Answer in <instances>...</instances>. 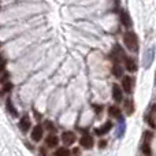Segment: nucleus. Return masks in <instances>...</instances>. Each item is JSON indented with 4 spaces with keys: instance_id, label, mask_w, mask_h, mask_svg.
I'll return each mask as SVG.
<instances>
[{
    "instance_id": "obj_1",
    "label": "nucleus",
    "mask_w": 156,
    "mask_h": 156,
    "mask_svg": "<svg viewBox=\"0 0 156 156\" xmlns=\"http://www.w3.org/2000/svg\"><path fill=\"white\" fill-rule=\"evenodd\" d=\"M123 43L126 45V48L132 52H138V48H140V43H138V37L134 32L132 30H127L123 34Z\"/></svg>"
},
{
    "instance_id": "obj_2",
    "label": "nucleus",
    "mask_w": 156,
    "mask_h": 156,
    "mask_svg": "<svg viewBox=\"0 0 156 156\" xmlns=\"http://www.w3.org/2000/svg\"><path fill=\"white\" fill-rule=\"evenodd\" d=\"M152 133L145 132L144 133V138H143V144H141V152L145 156H151V141H152Z\"/></svg>"
},
{
    "instance_id": "obj_3",
    "label": "nucleus",
    "mask_w": 156,
    "mask_h": 156,
    "mask_svg": "<svg viewBox=\"0 0 156 156\" xmlns=\"http://www.w3.org/2000/svg\"><path fill=\"white\" fill-rule=\"evenodd\" d=\"M155 59V47L152 48H148L145 52H144V56H143V67L144 69H149L151 65L154 63Z\"/></svg>"
},
{
    "instance_id": "obj_4",
    "label": "nucleus",
    "mask_w": 156,
    "mask_h": 156,
    "mask_svg": "<svg viewBox=\"0 0 156 156\" xmlns=\"http://www.w3.org/2000/svg\"><path fill=\"white\" fill-rule=\"evenodd\" d=\"M122 89H123L127 94L133 93V90H134V78L130 76L122 77Z\"/></svg>"
},
{
    "instance_id": "obj_5",
    "label": "nucleus",
    "mask_w": 156,
    "mask_h": 156,
    "mask_svg": "<svg viewBox=\"0 0 156 156\" xmlns=\"http://www.w3.org/2000/svg\"><path fill=\"white\" fill-rule=\"evenodd\" d=\"M123 67L126 69L129 73H136L137 69H138V66H137V62H136L134 58H130V56L126 55L125 59H123Z\"/></svg>"
},
{
    "instance_id": "obj_6",
    "label": "nucleus",
    "mask_w": 156,
    "mask_h": 156,
    "mask_svg": "<svg viewBox=\"0 0 156 156\" xmlns=\"http://www.w3.org/2000/svg\"><path fill=\"white\" fill-rule=\"evenodd\" d=\"M119 18H121V22H122V25H123L125 27L130 29V27L133 26V21H132V18H130V14L127 12L126 10L119 11Z\"/></svg>"
},
{
    "instance_id": "obj_7",
    "label": "nucleus",
    "mask_w": 156,
    "mask_h": 156,
    "mask_svg": "<svg viewBox=\"0 0 156 156\" xmlns=\"http://www.w3.org/2000/svg\"><path fill=\"white\" fill-rule=\"evenodd\" d=\"M80 144H81V147H82L83 149H92L93 148V145H94V140H93L92 136L83 134L82 137L80 138Z\"/></svg>"
},
{
    "instance_id": "obj_8",
    "label": "nucleus",
    "mask_w": 156,
    "mask_h": 156,
    "mask_svg": "<svg viewBox=\"0 0 156 156\" xmlns=\"http://www.w3.org/2000/svg\"><path fill=\"white\" fill-rule=\"evenodd\" d=\"M43 134H44V127L41 126V125H36V126L32 129L30 137H32V140L34 141V143H38V141L43 138Z\"/></svg>"
},
{
    "instance_id": "obj_9",
    "label": "nucleus",
    "mask_w": 156,
    "mask_h": 156,
    "mask_svg": "<svg viewBox=\"0 0 156 156\" xmlns=\"http://www.w3.org/2000/svg\"><path fill=\"white\" fill-rule=\"evenodd\" d=\"M76 140H77V137L73 132H63L62 133V141L65 145H67V147L73 145V144L76 143Z\"/></svg>"
},
{
    "instance_id": "obj_10",
    "label": "nucleus",
    "mask_w": 156,
    "mask_h": 156,
    "mask_svg": "<svg viewBox=\"0 0 156 156\" xmlns=\"http://www.w3.org/2000/svg\"><path fill=\"white\" fill-rule=\"evenodd\" d=\"M30 126H32V122H30L29 115L26 114V115L21 116V119H19V129H21L23 133H27L30 129Z\"/></svg>"
},
{
    "instance_id": "obj_11",
    "label": "nucleus",
    "mask_w": 156,
    "mask_h": 156,
    "mask_svg": "<svg viewBox=\"0 0 156 156\" xmlns=\"http://www.w3.org/2000/svg\"><path fill=\"white\" fill-rule=\"evenodd\" d=\"M147 122H148V125L152 127V129H156V104L152 105L151 110H149Z\"/></svg>"
},
{
    "instance_id": "obj_12",
    "label": "nucleus",
    "mask_w": 156,
    "mask_h": 156,
    "mask_svg": "<svg viewBox=\"0 0 156 156\" xmlns=\"http://www.w3.org/2000/svg\"><path fill=\"white\" fill-rule=\"evenodd\" d=\"M122 90H123V89H122L118 83H114V86H112V97H114V100H115L116 103H121L122 100H123Z\"/></svg>"
},
{
    "instance_id": "obj_13",
    "label": "nucleus",
    "mask_w": 156,
    "mask_h": 156,
    "mask_svg": "<svg viewBox=\"0 0 156 156\" xmlns=\"http://www.w3.org/2000/svg\"><path fill=\"white\" fill-rule=\"evenodd\" d=\"M125 130H126V122H125V118L121 116L118 119V126H116V132H115V136L118 138H121L122 136L125 134Z\"/></svg>"
},
{
    "instance_id": "obj_14",
    "label": "nucleus",
    "mask_w": 156,
    "mask_h": 156,
    "mask_svg": "<svg viewBox=\"0 0 156 156\" xmlns=\"http://www.w3.org/2000/svg\"><path fill=\"white\" fill-rule=\"evenodd\" d=\"M111 129H112V122H111V121H107L104 125H101L99 129L94 130V133H96L97 136H104V134H107V133L110 132Z\"/></svg>"
},
{
    "instance_id": "obj_15",
    "label": "nucleus",
    "mask_w": 156,
    "mask_h": 156,
    "mask_svg": "<svg viewBox=\"0 0 156 156\" xmlns=\"http://www.w3.org/2000/svg\"><path fill=\"white\" fill-rule=\"evenodd\" d=\"M112 74L115 76L116 78H121L123 77V66H122L121 62H114V66H112Z\"/></svg>"
},
{
    "instance_id": "obj_16",
    "label": "nucleus",
    "mask_w": 156,
    "mask_h": 156,
    "mask_svg": "<svg viewBox=\"0 0 156 156\" xmlns=\"http://www.w3.org/2000/svg\"><path fill=\"white\" fill-rule=\"evenodd\" d=\"M58 143H59V138H58L55 134H48V136H47L45 145L48 147V148H55V147L58 145Z\"/></svg>"
},
{
    "instance_id": "obj_17",
    "label": "nucleus",
    "mask_w": 156,
    "mask_h": 156,
    "mask_svg": "<svg viewBox=\"0 0 156 156\" xmlns=\"http://www.w3.org/2000/svg\"><path fill=\"white\" fill-rule=\"evenodd\" d=\"M5 108H7V111L14 116V118H18V111H16L15 107H14L11 97H7V100H5Z\"/></svg>"
},
{
    "instance_id": "obj_18",
    "label": "nucleus",
    "mask_w": 156,
    "mask_h": 156,
    "mask_svg": "<svg viewBox=\"0 0 156 156\" xmlns=\"http://www.w3.org/2000/svg\"><path fill=\"white\" fill-rule=\"evenodd\" d=\"M125 112H126L127 116L134 112V103H133V100L130 99V97L125 100Z\"/></svg>"
},
{
    "instance_id": "obj_19",
    "label": "nucleus",
    "mask_w": 156,
    "mask_h": 156,
    "mask_svg": "<svg viewBox=\"0 0 156 156\" xmlns=\"http://www.w3.org/2000/svg\"><path fill=\"white\" fill-rule=\"evenodd\" d=\"M108 114H110L111 118H115V119H119V118L122 116L121 110H119L116 105H111V107L108 108Z\"/></svg>"
},
{
    "instance_id": "obj_20",
    "label": "nucleus",
    "mask_w": 156,
    "mask_h": 156,
    "mask_svg": "<svg viewBox=\"0 0 156 156\" xmlns=\"http://www.w3.org/2000/svg\"><path fill=\"white\" fill-rule=\"evenodd\" d=\"M54 156H71V152L67 148H58L55 151Z\"/></svg>"
},
{
    "instance_id": "obj_21",
    "label": "nucleus",
    "mask_w": 156,
    "mask_h": 156,
    "mask_svg": "<svg viewBox=\"0 0 156 156\" xmlns=\"http://www.w3.org/2000/svg\"><path fill=\"white\" fill-rule=\"evenodd\" d=\"M5 65H7V59L3 55H0V71H4Z\"/></svg>"
},
{
    "instance_id": "obj_22",
    "label": "nucleus",
    "mask_w": 156,
    "mask_h": 156,
    "mask_svg": "<svg viewBox=\"0 0 156 156\" xmlns=\"http://www.w3.org/2000/svg\"><path fill=\"white\" fill-rule=\"evenodd\" d=\"M8 78V73L7 71H0V83H5V81H7Z\"/></svg>"
},
{
    "instance_id": "obj_23",
    "label": "nucleus",
    "mask_w": 156,
    "mask_h": 156,
    "mask_svg": "<svg viewBox=\"0 0 156 156\" xmlns=\"http://www.w3.org/2000/svg\"><path fill=\"white\" fill-rule=\"evenodd\" d=\"M45 126H47L45 129H48L49 132H51V130H52V132H55V125L52 123L51 121H45Z\"/></svg>"
},
{
    "instance_id": "obj_24",
    "label": "nucleus",
    "mask_w": 156,
    "mask_h": 156,
    "mask_svg": "<svg viewBox=\"0 0 156 156\" xmlns=\"http://www.w3.org/2000/svg\"><path fill=\"white\" fill-rule=\"evenodd\" d=\"M11 88H12V85H11L10 82H5L4 86H3V89H2V93H5V92L11 90Z\"/></svg>"
},
{
    "instance_id": "obj_25",
    "label": "nucleus",
    "mask_w": 156,
    "mask_h": 156,
    "mask_svg": "<svg viewBox=\"0 0 156 156\" xmlns=\"http://www.w3.org/2000/svg\"><path fill=\"white\" fill-rule=\"evenodd\" d=\"M93 110L96 111V114H100L101 112V110H103V107L101 105H99V104H93Z\"/></svg>"
},
{
    "instance_id": "obj_26",
    "label": "nucleus",
    "mask_w": 156,
    "mask_h": 156,
    "mask_svg": "<svg viewBox=\"0 0 156 156\" xmlns=\"http://www.w3.org/2000/svg\"><path fill=\"white\" fill-rule=\"evenodd\" d=\"M105 145H107V143H105V141H100V148H104Z\"/></svg>"
},
{
    "instance_id": "obj_27",
    "label": "nucleus",
    "mask_w": 156,
    "mask_h": 156,
    "mask_svg": "<svg viewBox=\"0 0 156 156\" xmlns=\"http://www.w3.org/2000/svg\"><path fill=\"white\" fill-rule=\"evenodd\" d=\"M0 45H2V44H0Z\"/></svg>"
}]
</instances>
